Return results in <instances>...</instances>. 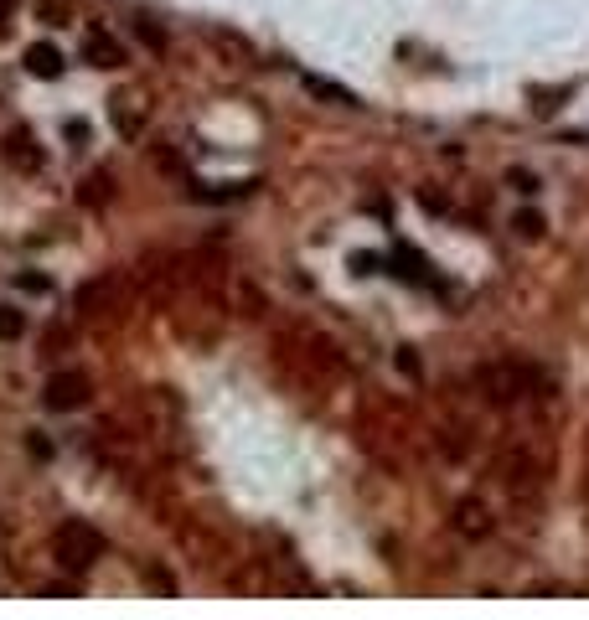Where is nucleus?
Masks as SVG:
<instances>
[{
  "label": "nucleus",
  "instance_id": "1",
  "mask_svg": "<svg viewBox=\"0 0 589 620\" xmlns=\"http://www.w3.org/2000/svg\"><path fill=\"white\" fill-rule=\"evenodd\" d=\"M99 553H104V538L93 533L88 522L73 517V522L57 527V564H62V569L83 574V569H93V558H99Z\"/></svg>",
  "mask_w": 589,
  "mask_h": 620
},
{
  "label": "nucleus",
  "instance_id": "2",
  "mask_svg": "<svg viewBox=\"0 0 589 620\" xmlns=\"http://www.w3.org/2000/svg\"><path fill=\"white\" fill-rule=\"evenodd\" d=\"M42 398H47V409H52V414H73V409H83V403H88V372H78V367L52 372Z\"/></svg>",
  "mask_w": 589,
  "mask_h": 620
},
{
  "label": "nucleus",
  "instance_id": "3",
  "mask_svg": "<svg viewBox=\"0 0 589 620\" xmlns=\"http://www.w3.org/2000/svg\"><path fill=\"white\" fill-rule=\"evenodd\" d=\"M83 52H88V62H93V68H124V52H119V42H114V37H99V31H88Z\"/></svg>",
  "mask_w": 589,
  "mask_h": 620
},
{
  "label": "nucleus",
  "instance_id": "4",
  "mask_svg": "<svg viewBox=\"0 0 589 620\" xmlns=\"http://www.w3.org/2000/svg\"><path fill=\"white\" fill-rule=\"evenodd\" d=\"M26 68L37 78H62V52L52 42H37V47H26Z\"/></svg>",
  "mask_w": 589,
  "mask_h": 620
},
{
  "label": "nucleus",
  "instance_id": "5",
  "mask_svg": "<svg viewBox=\"0 0 589 620\" xmlns=\"http://www.w3.org/2000/svg\"><path fill=\"white\" fill-rule=\"evenodd\" d=\"M310 93H321V99H331V104H352L357 109V93H347V88H341V83H331V78H316V73H305L300 78Z\"/></svg>",
  "mask_w": 589,
  "mask_h": 620
},
{
  "label": "nucleus",
  "instance_id": "6",
  "mask_svg": "<svg viewBox=\"0 0 589 620\" xmlns=\"http://www.w3.org/2000/svg\"><path fill=\"white\" fill-rule=\"evenodd\" d=\"M26 310H16V305H0V341H21L26 336Z\"/></svg>",
  "mask_w": 589,
  "mask_h": 620
},
{
  "label": "nucleus",
  "instance_id": "7",
  "mask_svg": "<svg viewBox=\"0 0 589 620\" xmlns=\"http://www.w3.org/2000/svg\"><path fill=\"white\" fill-rule=\"evenodd\" d=\"M130 104H135V99H124V93H119L109 114H114V124H119L124 135H140V119H135V109H130Z\"/></svg>",
  "mask_w": 589,
  "mask_h": 620
},
{
  "label": "nucleus",
  "instance_id": "8",
  "mask_svg": "<svg viewBox=\"0 0 589 620\" xmlns=\"http://www.w3.org/2000/svg\"><path fill=\"white\" fill-rule=\"evenodd\" d=\"M512 233H522V238H543V217H538V212H517V217H512Z\"/></svg>",
  "mask_w": 589,
  "mask_h": 620
},
{
  "label": "nucleus",
  "instance_id": "9",
  "mask_svg": "<svg viewBox=\"0 0 589 620\" xmlns=\"http://www.w3.org/2000/svg\"><path fill=\"white\" fill-rule=\"evenodd\" d=\"M507 186H512V192H522V197H538V176L533 171H507Z\"/></svg>",
  "mask_w": 589,
  "mask_h": 620
},
{
  "label": "nucleus",
  "instance_id": "10",
  "mask_svg": "<svg viewBox=\"0 0 589 620\" xmlns=\"http://www.w3.org/2000/svg\"><path fill=\"white\" fill-rule=\"evenodd\" d=\"M460 527L465 533H486V507H460Z\"/></svg>",
  "mask_w": 589,
  "mask_h": 620
},
{
  "label": "nucleus",
  "instance_id": "11",
  "mask_svg": "<svg viewBox=\"0 0 589 620\" xmlns=\"http://www.w3.org/2000/svg\"><path fill=\"white\" fill-rule=\"evenodd\" d=\"M11 155H16V161H26V166H42V155L31 150V140H26V135H16V140H11Z\"/></svg>",
  "mask_w": 589,
  "mask_h": 620
},
{
  "label": "nucleus",
  "instance_id": "12",
  "mask_svg": "<svg viewBox=\"0 0 589 620\" xmlns=\"http://www.w3.org/2000/svg\"><path fill=\"white\" fill-rule=\"evenodd\" d=\"M135 31H140V42H150L155 52H161V47H166V37H161V31H155L150 21H135Z\"/></svg>",
  "mask_w": 589,
  "mask_h": 620
},
{
  "label": "nucleus",
  "instance_id": "13",
  "mask_svg": "<svg viewBox=\"0 0 589 620\" xmlns=\"http://www.w3.org/2000/svg\"><path fill=\"white\" fill-rule=\"evenodd\" d=\"M11 21V0H0V26H6Z\"/></svg>",
  "mask_w": 589,
  "mask_h": 620
}]
</instances>
